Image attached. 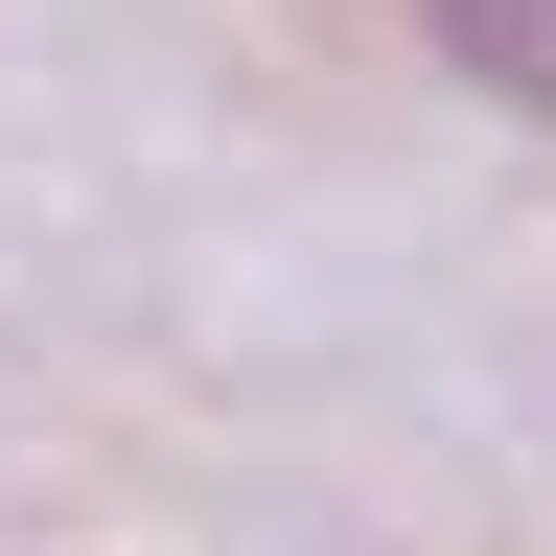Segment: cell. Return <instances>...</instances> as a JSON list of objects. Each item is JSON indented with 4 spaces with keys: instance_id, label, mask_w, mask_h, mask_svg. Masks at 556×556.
I'll return each mask as SVG.
<instances>
[{
    "instance_id": "cell-1",
    "label": "cell",
    "mask_w": 556,
    "mask_h": 556,
    "mask_svg": "<svg viewBox=\"0 0 556 556\" xmlns=\"http://www.w3.org/2000/svg\"><path fill=\"white\" fill-rule=\"evenodd\" d=\"M441 47H464L510 116H556V0H441Z\"/></svg>"
}]
</instances>
